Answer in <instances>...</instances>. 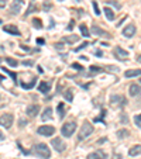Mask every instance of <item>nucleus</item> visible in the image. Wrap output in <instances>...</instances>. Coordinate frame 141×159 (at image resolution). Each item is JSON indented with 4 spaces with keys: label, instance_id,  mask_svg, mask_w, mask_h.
Instances as JSON below:
<instances>
[{
    "label": "nucleus",
    "instance_id": "21",
    "mask_svg": "<svg viewBox=\"0 0 141 159\" xmlns=\"http://www.w3.org/2000/svg\"><path fill=\"white\" fill-rule=\"evenodd\" d=\"M116 135H117V138L119 139H123V138H127L130 135V131L127 128H121V129H119V131L116 132Z\"/></svg>",
    "mask_w": 141,
    "mask_h": 159
},
{
    "label": "nucleus",
    "instance_id": "14",
    "mask_svg": "<svg viewBox=\"0 0 141 159\" xmlns=\"http://www.w3.org/2000/svg\"><path fill=\"white\" fill-rule=\"evenodd\" d=\"M106 158H107V153L103 152V151H95V152L87 155V159H106Z\"/></svg>",
    "mask_w": 141,
    "mask_h": 159
},
{
    "label": "nucleus",
    "instance_id": "7",
    "mask_svg": "<svg viewBox=\"0 0 141 159\" xmlns=\"http://www.w3.org/2000/svg\"><path fill=\"white\" fill-rule=\"evenodd\" d=\"M37 132L40 135H42V137H51V135H54L55 128L52 125H41V127H38Z\"/></svg>",
    "mask_w": 141,
    "mask_h": 159
},
{
    "label": "nucleus",
    "instance_id": "28",
    "mask_svg": "<svg viewBox=\"0 0 141 159\" xmlns=\"http://www.w3.org/2000/svg\"><path fill=\"white\" fill-rule=\"evenodd\" d=\"M35 82H37V78H33V80L30 83H21V86H23V89H33Z\"/></svg>",
    "mask_w": 141,
    "mask_h": 159
},
{
    "label": "nucleus",
    "instance_id": "53",
    "mask_svg": "<svg viewBox=\"0 0 141 159\" xmlns=\"http://www.w3.org/2000/svg\"><path fill=\"white\" fill-rule=\"evenodd\" d=\"M31 2H34V0H31Z\"/></svg>",
    "mask_w": 141,
    "mask_h": 159
},
{
    "label": "nucleus",
    "instance_id": "10",
    "mask_svg": "<svg viewBox=\"0 0 141 159\" xmlns=\"http://www.w3.org/2000/svg\"><path fill=\"white\" fill-rule=\"evenodd\" d=\"M23 3H24V0H13V2H12V6H10V11H12V14L17 16L18 13L21 11Z\"/></svg>",
    "mask_w": 141,
    "mask_h": 159
},
{
    "label": "nucleus",
    "instance_id": "24",
    "mask_svg": "<svg viewBox=\"0 0 141 159\" xmlns=\"http://www.w3.org/2000/svg\"><path fill=\"white\" fill-rule=\"evenodd\" d=\"M79 30H81V33H82V35H83V37H90V33H89V30H87V25L86 24H83V23H82V24L79 25Z\"/></svg>",
    "mask_w": 141,
    "mask_h": 159
},
{
    "label": "nucleus",
    "instance_id": "52",
    "mask_svg": "<svg viewBox=\"0 0 141 159\" xmlns=\"http://www.w3.org/2000/svg\"><path fill=\"white\" fill-rule=\"evenodd\" d=\"M0 23H2V20H0Z\"/></svg>",
    "mask_w": 141,
    "mask_h": 159
},
{
    "label": "nucleus",
    "instance_id": "31",
    "mask_svg": "<svg viewBox=\"0 0 141 159\" xmlns=\"http://www.w3.org/2000/svg\"><path fill=\"white\" fill-rule=\"evenodd\" d=\"M73 68L75 70H79V72H83V66L81 65V63H78V62H73L72 65H71Z\"/></svg>",
    "mask_w": 141,
    "mask_h": 159
},
{
    "label": "nucleus",
    "instance_id": "49",
    "mask_svg": "<svg viewBox=\"0 0 141 159\" xmlns=\"http://www.w3.org/2000/svg\"><path fill=\"white\" fill-rule=\"evenodd\" d=\"M120 158H121L120 155H114V156H113V158H111V159H120Z\"/></svg>",
    "mask_w": 141,
    "mask_h": 159
},
{
    "label": "nucleus",
    "instance_id": "32",
    "mask_svg": "<svg viewBox=\"0 0 141 159\" xmlns=\"http://www.w3.org/2000/svg\"><path fill=\"white\" fill-rule=\"evenodd\" d=\"M134 124L138 127V128H141V114L134 116Z\"/></svg>",
    "mask_w": 141,
    "mask_h": 159
},
{
    "label": "nucleus",
    "instance_id": "47",
    "mask_svg": "<svg viewBox=\"0 0 141 159\" xmlns=\"http://www.w3.org/2000/svg\"><path fill=\"white\" fill-rule=\"evenodd\" d=\"M44 9H45V10H49V9H51V4H49V3L45 4V3H44Z\"/></svg>",
    "mask_w": 141,
    "mask_h": 159
},
{
    "label": "nucleus",
    "instance_id": "17",
    "mask_svg": "<svg viewBox=\"0 0 141 159\" xmlns=\"http://www.w3.org/2000/svg\"><path fill=\"white\" fill-rule=\"evenodd\" d=\"M129 93H130V96H133V97L138 96V94L141 93L140 86H138V84H135V83L130 84V87H129Z\"/></svg>",
    "mask_w": 141,
    "mask_h": 159
},
{
    "label": "nucleus",
    "instance_id": "9",
    "mask_svg": "<svg viewBox=\"0 0 141 159\" xmlns=\"http://www.w3.org/2000/svg\"><path fill=\"white\" fill-rule=\"evenodd\" d=\"M113 54H114V58H116V59H119V61H126L127 57H129L127 51H124L121 47H114Z\"/></svg>",
    "mask_w": 141,
    "mask_h": 159
},
{
    "label": "nucleus",
    "instance_id": "39",
    "mask_svg": "<svg viewBox=\"0 0 141 159\" xmlns=\"http://www.w3.org/2000/svg\"><path fill=\"white\" fill-rule=\"evenodd\" d=\"M18 125H20V127H26V125H27V120L20 118V120H18Z\"/></svg>",
    "mask_w": 141,
    "mask_h": 159
},
{
    "label": "nucleus",
    "instance_id": "4",
    "mask_svg": "<svg viewBox=\"0 0 141 159\" xmlns=\"http://www.w3.org/2000/svg\"><path fill=\"white\" fill-rule=\"evenodd\" d=\"M13 121H14V116L12 113H4L0 116V127L3 128H12Z\"/></svg>",
    "mask_w": 141,
    "mask_h": 159
},
{
    "label": "nucleus",
    "instance_id": "37",
    "mask_svg": "<svg viewBox=\"0 0 141 159\" xmlns=\"http://www.w3.org/2000/svg\"><path fill=\"white\" fill-rule=\"evenodd\" d=\"M106 4H111V6H114L116 9H120V3H116V2H113V0H107Z\"/></svg>",
    "mask_w": 141,
    "mask_h": 159
},
{
    "label": "nucleus",
    "instance_id": "8",
    "mask_svg": "<svg viewBox=\"0 0 141 159\" xmlns=\"http://www.w3.org/2000/svg\"><path fill=\"white\" fill-rule=\"evenodd\" d=\"M92 34H95V35H97V37H102V38H107V39L111 38V35L107 33V31L102 30V28H100L99 25H96V24L92 25Z\"/></svg>",
    "mask_w": 141,
    "mask_h": 159
},
{
    "label": "nucleus",
    "instance_id": "6",
    "mask_svg": "<svg viewBox=\"0 0 141 159\" xmlns=\"http://www.w3.org/2000/svg\"><path fill=\"white\" fill-rule=\"evenodd\" d=\"M51 145L54 147V149L57 151V152H63V151L66 149L65 142H63L62 139L59 138V137H57V138H52L51 139Z\"/></svg>",
    "mask_w": 141,
    "mask_h": 159
},
{
    "label": "nucleus",
    "instance_id": "16",
    "mask_svg": "<svg viewBox=\"0 0 141 159\" xmlns=\"http://www.w3.org/2000/svg\"><path fill=\"white\" fill-rule=\"evenodd\" d=\"M52 118H54V116H52V108L47 107L44 110V113L41 114V120L45 123V121H49V120H52Z\"/></svg>",
    "mask_w": 141,
    "mask_h": 159
},
{
    "label": "nucleus",
    "instance_id": "12",
    "mask_svg": "<svg viewBox=\"0 0 141 159\" xmlns=\"http://www.w3.org/2000/svg\"><path fill=\"white\" fill-rule=\"evenodd\" d=\"M51 84H52V82L51 80H48V82H41V83L38 84V90H40V93H42V94H47L51 90Z\"/></svg>",
    "mask_w": 141,
    "mask_h": 159
},
{
    "label": "nucleus",
    "instance_id": "42",
    "mask_svg": "<svg viewBox=\"0 0 141 159\" xmlns=\"http://www.w3.org/2000/svg\"><path fill=\"white\" fill-rule=\"evenodd\" d=\"M6 4H7L6 0H0V9H3V7H6Z\"/></svg>",
    "mask_w": 141,
    "mask_h": 159
},
{
    "label": "nucleus",
    "instance_id": "36",
    "mask_svg": "<svg viewBox=\"0 0 141 159\" xmlns=\"http://www.w3.org/2000/svg\"><path fill=\"white\" fill-rule=\"evenodd\" d=\"M87 45H89V42H87V41L82 42V44H81V45H79L78 48H75V52H79V51H82V49H83V48H86Z\"/></svg>",
    "mask_w": 141,
    "mask_h": 159
},
{
    "label": "nucleus",
    "instance_id": "34",
    "mask_svg": "<svg viewBox=\"0 0 141 159\" xmlns=\"http://www.w3.org/2000/svg\"><path fill=\"white\" fill-rule=\"evenodd\" d=\"M103 69L107 70V72H116V73L120 70L119 68H117V66H106V68H103Z\"/></svg>",
    "mask_w": 141,
    "mask_h": 159
},
{
    "label": "nucleus",
    "instance_id": "22",
    "mask_svg": "<svg viewBox=\"0 0 141 159\" xmlns=\"http://www.w3.org/2000/svg\"><path fill=\"white\" fill-rule=\"evenodd\" d=\"M103 68H100V66H90L89 68V76H95V75H97V73H102L103 72Z\"/></svg>",
    "mask_w": 141,
    "mask_h": 159
},
{
    "label": "nucleus",
    "instance_id": "38",
    "mask_svg": "<svg viewBox=\"0 0 141 159\" xmlns=\"http://www.w3.org/2000/svg\"><path fill=\"white\" fill-rule=\"evenodd\" d=\"M55 48H57L58 51H62V49L65 48V45H63L62 42H55Z\"/></svg>",
    "mask_w": 141,
    "mask_h": 159
},
{
    "label": "nucleus",
    "instance_id": "51",
    "mask_svg": "<svg viewBox=\"0 0 141 159\" xmlns=\"http://www.w3.org/2000/svg\"><path fill=\"white\" fill-rule=\"evenodd\" d=\"M137 61H138V62H140V63H141V55H140V57H138V58H137Z\"/></svg>",
    "mask_w": 141,
    "mask_h": 159
},
{
    "label": "nucleus",
    "instance_id": "44",
    "mask_svg": "<svg viewBox=\"0 0 141 159\" xmlns=\"http://www.w3.org/2000/svg\"><path fill=\"white\" fill-rule=\"evenodd\" d=\"M4 139H6V135H4L3 132L0 131V142H2V141H4Z\"/></svg>",
    "mask_w": 141,
    "mask_h": 159
},
{
    "label": "nucleus",
    "instance_id": "25",
    "mask_svg": "<svg viewBox=\"0 0 141 159\" xmlns=\"http://www.w3.org/2000/svg\"><path fill=\"white\" fill-rule=\"evenodd\" d=\"M63 97H65L68 102H72L73 100V93H72V89H66L63 92Z\"/></svg>",
    "mask_w": 141,
    "mask_h": 159
},
{
    "label": "nucleus",
    "instance_id": "18",
    "mask_svg": "<svg viewBox=\"0 0 141 159\" xmlns=\"http://www.w3.org/2000/svg\"><path fill=\"white\" fill-rule=\"evenodd\" d=\"M141 75V69H130V70H126L124 72V76L126 78H135V76H140Z\"/></svg>",
    "mask_w": 141,
    "mask_h": 159
},
{
    "label": "nucleus",
    "instance_id": "45",
    "mask_svg": "<svg viewBox=\"0 0 141 159\" xmlns=\"http://www.w3.org/2000/svg\"><path fill=\"white\" fill-rule=\"evenodd\" d=\"M73 23H75V21H73V20H72V21H71V24H69V25H68V30H69V31H72L73 25H75V24H73Z\"/></svg>",
    "mask_w": 141,
    "mask_h": 159
},
{
    "label": "nucleus",
    "instance_id": "15",
    "mask_svg": "<svg viewBox=\"0 0 141 159\" xmlns=\"http://www.w3.org/2000/svg\"><path fill=\"white\" fill-rule=\"evenodd\" d=\"M3 30L6 31V33H9V34H12V35H21L20 34V30H18L16 25H13V24H9V25H4L3 27Z\"/></svg>",
    "mask_w": 141,
    "mask_h": 159
},
{
    "label": "nucleus",
    "instance_id": "48",
    "mask_svg": "<svg viewBox=\"0 0 141 159\" xmlns=\"http://www.w3.org/2000/svg\"><path fill=\"white\" fill-rule=\"evenodd\" d=\"M20 47H21V49H24V51H30V48L26 47V45H20Z\"/></svg>",
    "mask_w": 141,
    "mask_h": 159
},
{
    "label": "nucleus",
    "instance_id": "20",
    "mask_svg": "<svg viewBox=\"0 0 141 159\" xmlns=\"http://www.w3.org/2000/svg\"><path fill=\"white\" fill-rule=\"evenodd\" d=\"M129 155L130 156L141 155V145H134V147H131L130 148V151H129Z\"/></svg>",
    "mask_w": 141,
    "mask_h": 159
},
{
    "label": "nucleus",
    "instance_id": "50",
    "mask_svg": "<svg viewBox=\"0 0 141 159\" xmlns=\"http://www.w3.org/2000/svg\"><path fill=\"white\" fill-rule=\"evenodd\" d=\"M3 79H4V76H3V75H0V82H3Z\"/></svg>",
    "mask_w": 141,
    "mask_h": 159
},
{
    "label": "nucleus",
    "instance_id": "27",
    "mask_svg": "<svg viewBox=\"0 0 141 159\" xmlns=\"http://www.w3.org/2000/svg\"><path fill=\"white\" fill-rule=\"evenodd\" d=\"M2 69H3L4 72H6L7 75H9L10 78L13 79V80H14V83H17V73H14V72H12V70H9L7 68H2Z\"/></svg>",
    "mask_w": 141,
    "mask_h": 159
},
{
    "label": "nucleus",
    "instance_id": "33",
    "mask_svg": "<svg viewBox=\"0 0 141 159\" xmlns=\"http://www.w3.org/2000/svg\"><path fill=\"white\" fill-rule=\"evenodd\" d=\"M6 62L9 63L10 66H17L18 65V62L14 59V58H6Z\"/></svg>",
    "mask_w": 141,
    "mask_h": 159
},
{
    "label": "nucleus",
    "instance_id": "11",
    "mask_svg": "<svg viewBox=\"0 0 141 159\" xmlns=\"http://www.w3.org/2000/svg\"><path fill=\"white\" fill-rule=\"evenodd\" d=\"M26 113H27L28 117H37L40 113V106L38 104H30L27 107V110H26Z\"/></svg>",
    "mask_w": 141,
    "mask_h": 159
},
{
    "label": "nucleus",
    "instance_id": "2",
    "mask_svg": "<svg viewBox=\"0 0 141 159\" xmlns=\"http://www.w3.org/2000/svg\"><path fill=\"white\" fill-rule=\"evenodd\" d=\"M93 132V125L89 123V121H85L81 127V131H79V135H78V141H85L86 138H89L90 134Z\"/></svg>",
    "mask_w": 141,
    "mask_h": 159
},
{
    "label": "nucleus",
    "instance_id": "54",
    "mask_svg": "<svg viewBox=\"0 0 141 159\" xmlns=\"http://www.w3.org/2000/svg\"><path fill=\"white\" fill-rule=\"evenodd\" d=\"M140 82H141V79H140Z\"/></svg>",
    "mask_w": 141,
    "mask_h": 159
},
{
    "label": "nucleus",
    "instance_id": "35",
    "mask_svg": "<svg viewBox=\"0 0 141 159\" xmlns=\"http://www.w3.org/2000/svg\"><path fill=\"white\" fill-rule=\"evenodd\" d=\"M92 6H93V10H95V14L96 16H100V10H99V6H97V3L93 0L92 2Z\"/></svg>",
    "mask_w": 141,
    "mask_h": 159
},
{
    "label": "nucleus",
    "instance_id": "30",
    "mask_svg": "<svg viewBox=\"0 0 141 159\" xmlns=\"http://www.w3.org/2000/svg\"><path fill=\"white\" fill-rule=\"evenodd\" d=\"M37 10V6L34 4V2H31V4H30V7H28V10L26 11V14L24 16H28V14H31V13H34Z\"/></svg>",
    "mask_w": 141,
    "mask_h": 159
},
{
    "label": "nucleus",
    "instance_id": "46",
    "mask_svg": "<svg viewBox=\"0 0 141 159\" xmlns=\"http://www.w3.org/2000/svg\"><path fill=\"white\" fill-rule=\"evenodd\" d=\"M126 20H127V17L121 18V20H120V23H117V27H120V25H121V24H123V23H124V21H126Z\"/></svg>",
    "mask_w": 141,
    "mask_h": 159
},
{
    "label": "nucleus",
    "instance_id": "5",
    "mask_svg": "<svg viewBox=\"0 0 141 159\" xmlns=\"http://www.w3.org/2000/svg\"><path fill=\"white\" fill-rule=\"evenodd\" d=\"M75 129H76V123H66V124H63L62 128H61V134H62L65 138H69L71 135H73Z\"/></svg>",
    "mask_w": 141,
    "mask_h": 159
},
{
    "label": "nucleus",
    "instance_id": "19",
    "mask_svg": "<svg viewBox=\"0 0 141 159\" xmlns=\"http://www.w3.org/2000/svg\"><path fill=\"white\" fill-rule=\"evenodd\" d=\"M63 42H68V44H73V42L79 41V35H76V34H72V35H66L62 38Z\"/></svg>",
    "mask_w": 141,
    "mask_h": 159
},
{
    "label": "nucleus",
    "instance_id": "1",
    "mask_svg": "<svg viewBox=\"0 0 141 159\" xmlns=\"http://www.w3.org/2000/svg\"><path fill=\"white\" fill-rule=\"evenodd\" d=\"M31 152L41 159L51 158V151H49L48 145H45V144H37L35 147H33V151H31Z\"/></svg>",
    "mask_w": 141,
    "mask_h": 159
},
{
    "label": "nucleus",
    "instance_id": "40",
    "mask_svg": "<svg viewBox=\"0 0 141 159\" xmlns=\"http://www.w3.org/2000/svg\"><path fill=\"white\" fill-rule=\"evenodd\" d=\"M24 66H34V61H23Z\"/></svg>",
    "mask_w": 141,
    "mask_h": 159
},
{
    "label": "nucleus",
    "instance_id": "13",
    "mask_svg": "<svg viewBox=\"0 0 141 159\" xmlns=\"http://www.w3.org/2000/svg\"><path fill=\"white\" fill-rule=\"evenodd\" d=\"M121 34H123V37H126V38H131V37L135 34V25L134 24H129L123 30V33Z\"/></svg>",
    "mask_w": 141,
    "mask_h": 159
},
{
    "label": "nucleus",
    "instance_id": "41",
    "mask_svg": "<svg viewBox=\"0 0 141 159\" xmlns=\"http://www.w3.org/2000/svg\"><path fill=\"white\" fill-rule=\"evenodd\" d=\"M93 54L96 55V57H99V58H102V57H103V52L100 51V49H96V51H93Z\"/></svg>",
    "mask_w": 141,
    "mask_h": 159
},
{
    "label": "nucleus",
    "instance_id": "3",
    "mask_svg": "<svg viewBox=\"0 0 141 159\" xmlns=\"http://www.w3.org/2000/svg\"><path fill=\"white\" fill-rule=\"evenodd\" d=\"M126 103H127V99L124 96H121V94H113L110 97V106L113 108L123 107V106H126Z\"/></svg>",
    "mask_w": 141,
    "mask_h": 159
},
{
    "label": "nucleus",
    "instance_id": "29",
    "mask_svg": "<svg viewBox=\"0 0 141 159\" xmlns=\"http://www.w3.org/2000/svg\"><path fill=\"white\" fill-rule=\"evenodd\" d=\"M33 27L37 28V30H41L42 28V24H41V20H40V18H34L33 20Z\"/></svg>",
    "mask_w": 141,
    "mask_h": 159
},
{
    "label": "nucleus",
    "instance_id": "43",
    "mask_svg": "<svg viewBox=\"0 0 141 159\" xmlns=\"http://www.w3.org/2000/svg\"><path fill=\"white\" fill-rule=\"evenodd\" d=\"M44 38H37V44H38V45H42V44H44Z\"/></svg>",
    "mask_w": 141,
    "mask_h": 159
},
{
    "label": "nucleus",
    "instance_id": "26",
    "mask_svg": "<svg viewBox=\"0 0 141 159\" xmlns=\"http://www.w3.org/2000/svg\"><path fill=\"white\" fill-rule=\"evenodd\" d=\"M57 111H58V116H59V118H63V117H65V110H63V103H59V104H58Z\"/></svg>",
    "mask_w": 141,
    "mask_h": 159
},
{
    "label": "nucleus",
    "instance_id": "23",
    "mask_svg": "<svg viewBox=\"0 0 141 159\" xmlns=\"http://www.w3.org/2000/svg\"><path fill=\"white\" fill-rule=\"evenodd\" d=\"M103 13H105L106 18H107L109 21H113L114 20V13H113V10H111V9H109V7H105V9H103Z\"/></svg>",
    "mask_w": 141,
    "mask_h": 159
}]
</instances>
